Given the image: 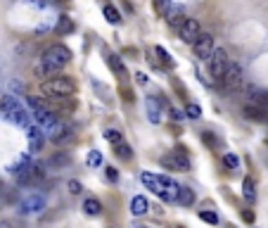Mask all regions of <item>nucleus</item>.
<instances>
[{"label":"nucleus","instance_id":"1","mask_svg":"<svg viewBox=\"0 0 268 228\" xmlns=\"http://www.w3.org/2000/svg\"><path fill=\"white\" fill-rule=\"evenodd\" d=\"M72 60V50L62 43H55V46L45 48V53L41 55V64L36 67L38 76H55L60 74V69H64Z\"/></svg>","mask_w":268,"mask_h":228},{"label":"nucleus","instance_id":"2","mask_svg":"<svg viewBox=\"0 0 268 228\" xmlns=\"http://www.w3.org/2000/svg\"><path fill=\"white\" fill-rule=\"evenodd\" d=\"M140 181L147 190H152L154 195H159L164 202H176L178 200V190L180 185L169 176H161V173H152V171H143L140 173Z\"/></svg>","mask_w":268,"mask_h":228},{"label":"nucleus","instance_id":"3","mask_svg":"<svg viewBox=\"0 0 268 228\" xmlns=\"http://www.w3.org/2000/svg\"><path fill=\"white\" fill-rule=\"evenodd\" d=\"M10 173L17 178L19 185H36L45 178V169L43 164H36V162H31V157L24 155L17 159V164L10 166Z\"/></svg>","mask_w":268,"mask_h":228},{"label":"nucleus","instance_id":"4","mask_svg":"<svg viewBox=\"0 0 268 228\" xmlns=\"http://www.w3.org/2000/svg\"><path fill=\"white\" fill-rule=\"evenodd\" d=\"M0 112H3V117L10 119V121L17 124V126H24V128L31 126V112H29V107H24L22 100H17L15 95H3V98H0Z\"/></svg>","mask_w":268,"mask_h":228},{"label":"nucleus","instance_id":"5","mask_svg":"<svg viewBox=\"0 0 268 228\" xmlns=\"http://www.w3.org/2000/svg\"><path fill=\"white\" fill-rule=\"evenodd\" d=\"M41 91L45 93V98H72L76 93V81L69 76H50L41 83Z\"/></svg>","mask_w":268,"mask_h":228},{"label":"nucleus","instance_id":"6","mask_svg":"<svg viewBox=\"0 0 268 228\" xmlns=\"http://www.w3.org/2000/svg\"><path fill=\"white\" fill-rule=\"evenodd\" d=\"M27 105H29V112H31V117L36 119L38 126L43 128V133H45V131H50V128L57 124V119H60V117H57V114H55V112L50 110V107H48L43 100H38V98H29Z\"/></svg>","mask_w":268,"mask_h":228},{"label":"nucleus","instance_id":"7","mask_svg":"<svg viewBox=\"0 0 268 228\" xmlns=\"http://www.w3.org/2000/svg\"><path fill=\"white\" fill-rule=\"evenodd\" d=\"M161 166L169 169V171H190V157H188V150L183 145H178L173 152L161 157Z\"/></svg>","mask_w":268,"mask_h":228},{"label":"nucleus","instance_id":"8","mask_svg":"<svg viewBox=\"0 0 268 228\" xmlns=\"http://www.w3.org/2000/svg\"><path fill=\"white\" fill-rule=\"evenodd\" d=\"M228 62H230L228 53H225L223 48H216L214 53H211V57L206 60V72H209V76H211L214 81L221 83V79H223L225 69H228Z\"/></svg>","mask_w":268,"mask_h":228},{"label":"nucleus","instance_id":"9","mask_svg":"<svg viewBox=\"0 0 268 228\" xmlns=\"http://www.w3.org/2000/svg\"><path fill=\"white\" fill-rule=\"evenodd\" d=\"M45 136L50 138L55 145H67V143H72L74 138H76V128H74L72 124L57 119V124H55L50 131H45Z\"/></svg>","mask_w":268,"mask_h":228},{"label":"nucleus","instance_id":"10","mask_svg":"<svg viewBox=\"0 0 268 228\" xmlns=\"http://www.w3.org/2000/svg\"><path fill=\"white\" fill-rule=\"evenodd\" d=\"M192 50H195L197 60H202V62H206V60L211 57V53L216 50L214 36H211V34H199V36H197V41L192 43Z\"/></svg>","mask_w":268,"mask_h":228},{"label":"nucleus","instance_id":"11","mask_svg":"<svg viewBox=\"0 0 268 228\" xmlns=\"http://www.w3.org/2000/svg\"><path fill=\"white\" fill-rule=\"evenodd\" d=\"M199 34H202V27H199V22L195 17H185V22L178 27V38L183 43H190V46L197 41Z\"/></svg>","mask_w":268,"mask_h":228},{"label":"nucleus","instance_id":"12","mask_svg":"<svg viewBox=\"0 0 268 228\" xmlns=\"http://www.w3.org/2000/svg\"><path fill=\"white\" fill-rule=\"evenodd\" d=\"M221 86H223V91H237L242 86V69L240 64L235 62H228V69H225L223 79H221Z\"/></svg>","mask_w":268,"mask_h":228},{"label":"nucleus","instance_id":"13","mask_svg":"<svg viewBox=\"0 0 268 228\" xmlns=\"http://www.w3.org/2000/svg\"><path fill=\"white\" fill-rule=\"evenodd\" d=\"M45 209V197L43 195H31V197H24L19 202L17 211L22 216H31V214H41Z\"/></svg>","mask_w":268,"mask_h":228},{"label":"nucleus","instance_id":"14","mask_svg":"<svg viewBox=\"0 0 268 228\" xmlns=\"http://www.w3.org/2000/svg\"><path fill=\"white\" fill-rule=\"evenodd\" d=\"M27 138H29V150L31 152H41L45 145V133L41 126H29L27 128Z\"/></svg>","mask_w":268,"mask_h":228},{"label":"nucleus","instance_id":"15","mask_svg":"<svg viewBox=\"0 0 268 228\" xmlns=\"http://www.w3.org/2000/svg\"><path fill=\"white\" fill-rule=\"evenodd\" d=\"M247 105L249 107H256V110H261V112H266L268 110V93L266 91H256V88H251L249 91V95H247Z\"/></svg>","mask_w":268,"mask_h":228},{"label":"nucleus","instance_id":"16","mask_svg":"<svg viewBox=\"0 0 268 228\" xmlns=\"http://www.w3.org/2000/svg\"><path fill=\"white\" fill-rule=\"evenodd\" d=\"M107 64H109V69L121 79V81H126L128 79V72H126V67H124V62H121V57L119 55H114V53H107Z\"/></svg>","mask_w":268,"mask_h":228},{"label":"nucleus","instance_id":"17","mask_svg":"<svg viewBox=\"0 0 268 228\" xmlns=\"http://www.w3.org/2000/svg\"><path fill=\"white\" fill-rule=\"evenodd\" d=\"M145 110H147V119L152 124H159L161 121V102L157 98H147L145 100Z\"/></svg>","mask_w":268,"mask_h":228},{"label":"nucleus","instance_id":"18","mask_svg":"<svg viewBox=\"0 0 268 228\" xmlns=\"http://www.w3.org/2000/svg\"><path fill=\"white\" fill-rule=\"evenodd\" d=\"M147 211H150V202H147V197L135 195L133 200H131V214H133V216H145Z\"/></svg>","mask_w":268,"mask_h":228},{"label":"nucleus","instance_id":"19","mask_svg":"<svg viewBox=\"0 0 268 228\" xmlns=\"http://www.w3.org/2000/svg\"><path fill=\"white\" fill-rule=\"evenodd\" d=\"M197 200V195L192 188H188V185H180L178 190V200H176V204H180V207H192Z\"/></svg>","mask_w":268,"mask_h":228},{"label":"nucleus","instance_id":"20","mask_svg":"<svg viewBox=\"0 0 268 228\" xmlns=\"http://www.w3.org/2000/svg\"><path fill=\"white\" fill-rule=\"evenodd\" d=\"M74 19L67 17V15H62V17L57 19V24H55V31L60 34V36H69V34H74Z\"/></svg>","mask_w":268,"mask_h":228},{"label":"nucleus","instance_id":"21","mask_svg":"<svg viewBox=\"0 0 268 228\" xmlns=\"http://www.w3.org/2000/svg\"><path fill=\"white\" fill-rule=\"evenodd\" d=\"M83 211L88 214V216H100L102 214V202L98 197H88V200L83 202Z\"/></svg>","mask_w":268,"mask_h":228},{"label":"nucleus","instance_id":"22","mask_svg":"<svg viewBox=\"0 0 268 228\" xmlns=\"http://www.w3.org/2000/svg\"><path fill=\"white\" fill-rule=\"evenodd\" d=\"M242 197L247 202H256V185H254V181H251L249 176L242 181Z\"/></svg>","mask_w":268,"mask_h":228},{"label":"nucleus","instance_id":"23","mask_svg":"<svg viewBox=\"0 0 268 228\" xmlns=\"http://www.w3.org/2000/svg\"><path fill=\"white\" fill-rule=\"evenodd\" d=\"M221 162H223V166L228 171H237V169H240V157L235 155V152H223Z\"/></svg>","mask_w":268,"mask_h":228},{"label":"nucleus","instance_id":"24","mask_svg":"<svg viewBox=\"0 0 268 228\" xmlns=\"http://www.w3.org/2000/svg\"><path fill=\"white\" fill-rule=\"evenodd\" d=\"M114 155L121 159V162H131V157H133V150H131V145L128 143H119V145H114Z\"/></svg>","mask_w":268,"mask_h":228},{"label":"nucleus","instance_id":"25","mask_svg":"<svg viewBox=\"0 0 268 228\" xmlns=\"http://www.w3.org/2000/svg\"><path fill=\"white\" fill-rule=\"evenodd\" d=\"M152 8H154V12H157L159 17H166V15H169V10L173 8V0H152Z\"/></svg>","mask_w":268,"mask_h":228},{"label":"nucleus","instance_id":"26","mask_svg":"<svg viewBox=\"0 0 268 228\" xmlns=\"http://www.w3.org/2000/svg\"><path fill=\"white\" fill-rule=\"evenodd\" d=\"M166 22H169V27L178 29L180 24L185 22V17H183V12H180V8H178V10H173V8H171V10H169V15H166Z\"/></svg>","mask_w":268,"mask_h":228},{"label":"nucleus","instance_id":"27","mask_svg":"<svg viewBox=\"0 0 268 228\" xmlns=\"http://www.w3.org/2000/svg\"><path fill=\"white\" fill-rule=\"evenodd\" d=\"M102 15H105V19H107L109 24H119V22H121V12H119L114 5H105Z\"/></svg>","mask_w":268,"mask_h":228},{"label":"nucleus","instance_id":"28","mask_svg":"<svg viewBox=\"0 0 268 228\" xmlns=\"http://www.w3.org/2000/svg\"><path fill=\"white\" fill-rule=\"evenodd\" d=\"M86 164H88L90 169L102 166V152H100V150H90L88 155H86Z\"/></svg>","mask_w":268,"mask_h":228},{"label":"nucleus","instance_id":"29","mask_svg":"<svg viewBox=\"0 0 268 228\" xmlns=\"http://www.w3.org/2000/svg\"><path fill=\"white\" fill-rule=\"evenodd\" d=\"M105 138H107L112 145H119V143H124V133H121L119 128H107V131H105Z\"/></svg>","mask_w":268,"mask_h":228},{"label":"nucleus","instance_id":"30","mask_svg":"<svg viewBox=\"0 0 268 228\" xmlns=\"http://www.w3.org/2000/svg\"><path fill=\"white\" fill-rule=\"evenodd\" d=\"M69 162H72V157L67 152H57V155L50 157V166H67Z\"/></svg>","mask_w":268,"mask_h":228},{"label":"nucleus","instance_id":"31","mask_svg":"<svg viewBox=\"0 0 268 228\" xmlns=\"http://www.w3.org/2000/svg\"><path fill=\"white\" fill-rule=\"evenodd\" d=\"M244 117L247 119H254V121H263L266 119V112H261V110H256V107H244Z\"/></svg>","mask_w":268,"mask_h":228},{"label":"nucleus","instance_id":"32","mask_svg":"<svg viewBox=\"0 0 268 228\" xmlns=\"http://www.w3.org/2000/svg\"><path fill=\"white\" fill-rule=\"evenodd\" d=\"M199 219L204 221V223H211V226H216V223H218V214H216L214 209L209 211V209H202L199 211Z\"/></svg>","mask_w":268,"mask_h":228},{"label":"nucleus","instance_id":"33","mask_svg":"<svg viewBox=\"0 0 268 228\" xmlns=\"http://www.w3.org/2000/svg\"><path fill=\"white\" fill-rule=\"evenodd\" d=\"M185 117L188 119H199L202 117V107H199L197 102H188V107H185Z\"/></svg>","mask_w":268,"mask_h":228},{"label":"nucleus","instance_id":"34","mask_svg":"<svg viewBox=\"0 0 268 228\" xmlns=\"http://www.w3.org/2000/svg\"><path fill=\"white\" fill-rule=\"evenodd\" d=\"M202 140H204L206 147H218V145H221V140H218L211 131H202Z\"/></svg>","mask_w":268,"mask_h":228},{"label":"nucleus","instance_id":"35","mask_svg":"<svg viewBox=\"0 0 268 228\" xmlns=\"http://www.w3.org/2000/svg\"><path fill=\"white\" fill-rule=\"evenodd\" d=\"M154 55L159 57V62H161V64H166V67H171V64H173V60H171V55H169V53H166V50H164V48H161V46H157V48H154Z\"/></svg>","mask_w":268,"mask_h":228},{"label":"nucleus","instance_id":"36","mask_svg":"<svg viewBox=\"0 0 268 228\" xmlns=\"http://www.w3.org/2000/svg\"><path fill=\"white\" fill-rule=\"evenodd\" d=\"M105 176H107L109 183H116V181H119V171H116V166H105Z\"/></svg>","mask_w":268,"mask_h":228},{"label":"nucleus","instance_id":"37","mask_svg":"<svg viewBox=\"0 0 268 228\" xmlns=\"http://www.w3.org/2000/svg\"><path fill=\"white\" fill-rule=\"evenodd\" d=\"M67 188H69V192H72V195H81V192H83V185H81L79 181H69V183H67Z\"/></svg>","mask_w":268,"mask_h":228},{"label":"nucleus","instance_id":"38","mask_svg":"<svg viewBox=\"0 0 268 228\" xmlns=\"http://www.w3.org/2000/svg\"><path fill=\"white\" fill-rule=\"evenodd\" d=\"M0 228H24V223L12 221V219H5V221H0Z\"/></svg>","mask_w":268,"mask_h":228},{"label":"nucleus","instance_id":"39","mask_svg":"<svg viewBox=\"0 0 268 228\" xmlns=\"http://www.w3.org/2000/svg\"><path fill=\"white\" fill-rule=\"evenodd\" d=\"M169 114H171V119H176V121H180V119L185 117V114H183V112H180V110H176V107H171V112H169Z\"/></svg>","mask_w":268,"mask_h":228},{"label":"nucleus","instance_id":"40","mask_svg":"<svg viewBox=\"0 0 268 228\" xmlns=\"http://www.w3.org/2000/svg\"><path fill=\"white\" fill-rule=\"evenodd\" d=\"M242 219L251 223V221H254V211H247V209H244V211H242Z\"/></svg>","mask_w":268,"mask_h":228},{"label":"nucleus","instance_id":"41","mask_svg":"<svg viewBox=\"0 0 268 228\" xmlns=\"http://www.w3.org/2000/svg\"><path fill=\"white\" fill-rule=\"evenodd\" d=\"M31 5H36V8H45L48 5V0H29Z\"/></svg>","mask_w":268,"mask_h":228},{"label":"nucleus","instance_id":"42","mask_svg":"<svg viewBox=\"0 0 268 228\" xmlns=\"http://www.w3.org/2000/svg\"><path fill=\"white\" fill-rule=\"evenodd\" d=\"M3 190H5V185H3V178H0V192H3Z\"/></svg>","mask_w":268,"mask_h":228},{"label":"nucleus","instance_id":"43","mask_svg":"<svg viewBox=\"0 0 268 228\" xmlns=\"http://www.w3.org/2000/svg\"><path fill=\"white\" fill-rule=\"evenodd\" d=\"M57 3H69V0H57Z\"/></svg>","mask_w":268,"mask_h":228},{"label":"nucleus","instance_id":"44","mask_svg":"<svg viewBox=\"0 0 268 228\" xmlns=\"http://www.w3.org/2000/svg\"><path fill=\"white\" fill-rule=\"evenodd\" d=\"M109 228H112V226H109Z\"/></svg>","mask_w":268,"mask_h":228}]
</instances>
